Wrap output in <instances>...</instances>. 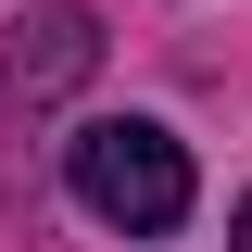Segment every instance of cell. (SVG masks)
Wrapping results in <instances>:
<instances>
[{
	"instance_id": "6da1fadb",
	"label": "cell",
	"mask_w": 252,
	"mask_h": 252,
	"mask_svg": "<svg viewBox=\"0 0 252 252\" xmlns=\"http://www.w3.org/2000/svg\"><path fill=\"white\" fill-rule=\"evenodd\" d=\"M63 189H76L101 227H126V240L189 227V152L164 139L152 114H101V126H76V139H63Z\"/></svg>"
},
{
	"instance_id": "7a4b0ae2",
	"label": "cell",
	"mask_w": 252,
	"mask_h": 252,
	"mask_svg": "<svg viewBox=\"0 0 252 252\" xmlns=\"http://www.w3.org/2000/svg\"><path fill=\"white\" fill-rule=\"evenodd\" d=\"M89 63H101V26L76 13V0H51V13H26V26H13V51H0V89H13V101H63Z\"/></svg>"
},
{
	"instance_id": "3957f363",
	"label": "cell",
	"mask_w": 252,
	"mask_h": 252,
	"mask_svg": "<svg viewBox=\"0 0 252 252\" xmlns=\"http://www.w3.org/2000/svg\"><path fill=\"white\" fill-rule=\"evenodd\" d=\"M227 252H252V202H240V227H227Z\"/></svg>"
}]
</instances>
